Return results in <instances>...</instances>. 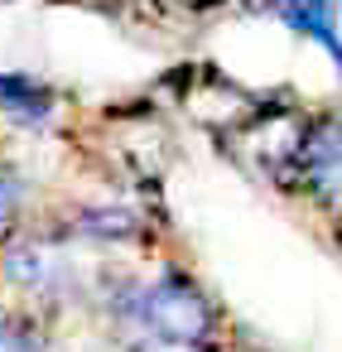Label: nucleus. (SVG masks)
Here are the masks:
<instances>
[{"mask_svg": "<svg viewBox=\"0 0 342 352\" xmlns=\"http://www.w3.org/2000/svg\"><path fill=\"white\" fill-rule=\"evenodd\" d=\"M111 314L135 338L188 347V352H217L222 309L183 265H169L155 280H126L111 299Z\"/></svg>", "mask_w": 342, "mask_h": 352, "instance_id": "obj_1", "label": "nucleus"}, {"mask_svg": "<svg viewBox=\"0 0 342 352\" xmlns=\"http://www.w3.org/2000/svg\"><path fill=\"white\" fill-rule=\"evenodd\" d=\"M308 111L280 102V97H265L236 131H227L217 145L241 164L251 169L255 179L275 184L280 193H294V169H299V150H304V135H308Z\"/></svg>", "mask_w": 342, "mask_h": 352, "instance_id": "obj_2", "label": "nucleus"}, {"mask_svg": "<svg viewBox=\"0 0 342 352\" xmlns=\"http://www.w3.org/2000/svg\"><path fill=\"white\" fill-rule=\"evenodd\" d=\"M294 198H308L313 208H323L332 227L342 222V111H318L308 121L299 169H294Z\"/></svg>", "mask_w": 342, "mask_h": 352, "instance_id": "obj_3", "label": "nucleus"}, {"mask_svg": "<svg viewBox=\"0 0 342 352\" xmlns=\"http://www.w3.org/2000/svg\"><path fill=\"white\" fill-rule=\"evenodd\" d=\"M183 82H179V102H183V111L193 116V121H203L217 140L227 135V131H236L265 97L260 92H246L241 82H231L227 73H217V68H193V73H179Z\"/></svg>", "mask_w": 342, "mask_h": 352, "instance_id": "obj_4", "label": "nucleus"}, {"mask_svg": "<svg viewBox=\"0 0 342 352\" xmlns=\"http://www.w3.org/2000/svg\"><path fill=\"white\" fill-rule=\"evenodd\" d=\"M0 270H5L10 285H20L25 294H39V299H63V289H68V261H63L54 232L10 236L0 246Z\"/></svg>", "mask_w": 342, "mask_h": 352, "instance_id": "obj_5", "label": "nucleus"}, {"mask_svg": "<svg viewBox=\"0 0 342 352\" xmlns=\"http://www.w3.org/2000/svg\"><path fill=\"white\" fill-rule=\"evenodd\" d=\"M58 111V87L34 73H0V116H10L25 131H44Z\"/></svg>", "mask_w": 342, "mask_h": 352, "instance_id": "obj_6", "label": "nucleus"}, {"mask_svg": "<svg viewBox=\"0 0 342 352\" xmlns=\"http://www.w3.org/2000/svg\"><path fill=\"white\" fill-rule=\"evenodd\" d=\"M270 15L284 20L294 34L313 39L342 73V30H337V0H270Z\"/></svg>", "mask_w": 342, "mask_h": 352, "instance_id": "obj_7", "label": "nucleus"}, {"mask_svg": "<svg viewBox=\"0 0 342 352\" xmlns=\"http://www.w3.org/2000/svg\"><path fill=\"white\" fill-rule=\"evenodd\" d=\"M63 236L121 241V246H130V241H145V236H150V222H145V212H135V208H126V203H102V208H82V212L68 222Z\"/></svg>", "mask_w": 342, "mask_h": 352, "instance_id": "obj_8", "label": "nucleus"}, {"mask_svg": "<svg viewBox=\"0 0 342 352\" xmlns=\"http://www.w3.org/2000/svg\"><path fill=\"white\" fill-rule=\"evenodd\" d=\"M0 352H49V323L39 314H0Z\"/></svg>", "mask_w": 342, "mask_h": 352, "instance_id": "obj_9", "label": "nucleus"}, {"mask_svg": "<svg viewBox=\"0 0 342 352\" xmlns=\"http://www.w3.org/2000/svg\"><path fill=\"white\" fill-rule=\"evenodd\" d=\"M126 352H188V347H169V342H150V338H130Z\"/></svg>", "mask_w": 342, "mask_h": 352, "instance_id": "obj_10", "label": "nucleus"}, {"mask_svg": "<svg viewBox=\"0 0 342 352\" xmlns=\"http://www.w3.org/2000/svg\"><path fill=\"white\" fill-rule=\"evenodd\" d=\"M179 6H188V10H217V6H227V0H179Z\"/></svg>", "mask_w": 342, "mask_h": 352, "instance_id": "obj_11", "label": "nucleus"}, {"mask_svg": "<svg viewBox=\"0 0 342 352\" xmlns=\"http://www.w3.org/2000/svg\"><path fill=\"white\" fill-rule=\"evenodd\" d=\"M337 246H342V222H337Z\"/></svg>", "mask_w": 342, "mask_h": 352, "instance_id": "obj_12", "label": "nucleus"}]
</instances>
